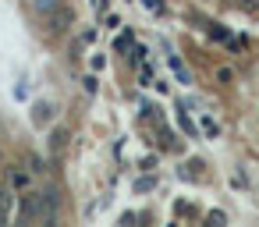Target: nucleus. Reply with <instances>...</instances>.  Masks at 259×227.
<instances>
[{
    "mask_svg": "<svg viewBox=\"0 0 259 227\" xmlns=\"http://www.w3.org/2000/svg\"><path fill=\"white\" fill-rule=\"evenodd\" d=\"M29 8H32V15H36V18L47 25V22H50V18H54V15H57L64 4H61V0H29Z\"/></svg>",
    "mask_w": 259,
    "mask_h": 227,
    "instance_id": "1",
    "label": "nucleus"
},
{
    "mask_svg": "<svg viewBox=\"0 0 259 227\" xmlns=\"http://www.w3.org/2000/svg\"><path fill=\"white\" fill-rule=\"evenodd\" d=\"M36 121H39V124H47V121H50V107H47V103H39V107H36Z\"/></svg>",
    "mask_w": 259,
    "mask_h": 227,
    "instance_id": "2",
    "label": "nucleus"
},
{
    "mask_svg": "<svg viewBox=\"0 0 259 227\" xmlns=\"http://www.w3.org/2000/svg\"><path fill=\"white\" fill-rule=\"evenodd\" d=\"M0 202H8V192H4V185H0Z\"/></svg>",
    "mask_w": 259,
    "mask_h": 227,
    "instance_id": "3",
    "label": "nucleus"
}]
</instances>
